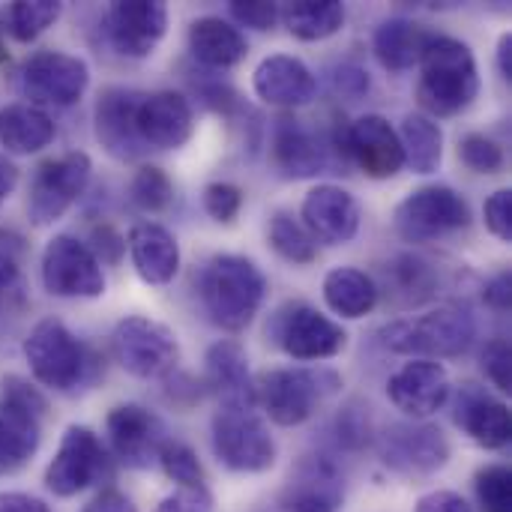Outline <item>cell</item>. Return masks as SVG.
I'll return each instance as SVG.
<instances>
[{"mask_svg":"<svg viewBox=\"0 0 512 512\" xmlns=\"http://www.w3.org/2000/svg\"><path fill=\"white\" fill-rule=\"evenodd\" d=\"M57 135L54 120L48 111L27 105V102H12L0 108V144L12 156H30L45 150Z\"/></svg>","mask_w":512,"mask_h":512,"instance_id":"30","label":"cell"},{"mask_svg":"<svg viewBox=\"0 0 512 512\" xmlns=\"http://www.w3.org/2000/svg\"><path fill=\"white\" fill-rule=\"evenodd\" d=\"M21 351L30 366V375L45 390L75 393L93 381L96 372L93 351L81 339H75V333L57 318H42L27 333Z\"/></svg>","mask_w":512,"mask_h":512,"instance_id":"3","label":"cell"},{"mask_svg":"<svg viewBox=\"0 0 512 512\" xmlns=\"http://www.w3.org/2000/svg\"><path fill=\"white\" fill-rule=\"evenodd\" d=\"M345 162L372 180H390L405 168L399 132L381 114H363L345 126Z\"/></svg>","mask_w":512,"mask_h":512,"instance_id":"19","label":"cell"},{"mask_svg":"<svg viewBox=\"0 0 512 512\" xmlns=\"http://www.w3.org/2000/svg\"><path fill=\"white\" fill-rule=\"evenodd\" d=\"M111 354L120 363V369L132 378L156 381L177 369L180 345L165 324L144 315H129L114 327Z\"/></svg>","mask_w":512,"mask_h":512,"instance_id":"10","label":"cell"},{"mask_svg":"<svg viewBox=\"0 0 512 512\" xmlns=\"http://www.w3.org/2000/svg\"><path fill=\"white\" fill-rule=\"evenodd\" d=\"M381 300L378 282L357 267H336L324 276V303L333 315L357 321L369 315Z\"/></svg>","mask_w":512,"mask_h":512,"instance_id":"32","label":"cell"},{"mask_svg":"<svg viewBox=\"0 0 512 512\" xmlns=\"http://www.w3.org/2000/svg\"><path fill=\"white\" fill-rule=\"evenodd\" d=\"M42 285L51 297L96 300L105 294V273L96 255L72 234H57L42 252Z\"/></svg>","mask_w":512,"mask_h":512,"instance_id":"13","label":"cell"},{"mask_svg":"<svg viewBox=\"0 0 512 512\" xmlns=\"http://www.w3.org/2000/svg\"><path fill=\"white\" fill-rule=\"evenodd\" d=\"M279 21L300 42H321L342 30L345 3L339 0H294L279 6Z\"/></svg>","mask_w":512,"mask_h":512,"instance_id":"34","label":"cell"},{"mask_svg":"<svg viewBox=\"0 0 512 512\" xmlns=\"http://www.w3.org/2000/svg\"><path fill=\"white\" fill-rule=\"evenodd\" d=\"M87 249L96 255L99 264H111V267H114V264L123 258V252H126V237H123L114 225L99 222V225L90 228V243H87Z\"/></svg>","mask_w":512,"mask_h":512,"instance_id":"45","label":"cell"},{"mask_svg":"<svg viewBox=\"0 0 512 512\" xmlns=\"http://www.w3.org/2000/svg\"><path fill=\"white\" fill-rule=\"evenodd\" d=\"M204 213L219 222V225H231L240 210H243V189L237 183L228 180H216L210 186H204Z\"/></svg>","mask_w":512,"mask_h":512,"instance_id":"42","label":"cell"},{"mask_svg":"<svg viewBox=\"0 0 512 512\" xmlns=\"http://www.w3.org/2000/svg\"><path fill=\"white\" fill-rule=\"evenodd\" d=\"M456 426L483 450H504L510 444V408L477 384H462L456 393Z\"/></svg>","mask_w":512,"mask_h":512,"instance_id":"27","label":"cell"},{"mask_svg":"<svg viewBox=\"0 0 512 512\" xmlns=\"http://www.w3.org/2000/svg\"><path fill=\"white\" fill-rule=\"evenodd\" d=\"M210 432L222 468L234 474H264L276 465V441L255 408H219Z\"/></svg>","mask_w":512,"mask_h":512,"instance_id":"7","label":"cell"},{"mask_svg":"<svg viewBox=\"0 0 512 512\" xmlns=\"http://www.w3.org/2000/svg\"><path fill=\"white\" fill-rule=\"evenodd\" d=\"M108 45L132 60H144L156 51L168 30V6L162 0H117L102 15Z\"/></svg>","mask_w":512,"mask_h":512,"instance_id":"16","label":"cell"},{"mask_svg":"<svg viewBox=\"0 0 512 512\" xmlns=\"http://www.w3.org/2000/svg\"><path fill=\"white\" fill-rule=\"evenodd\" d=\"M108 474V450L87 426H69L45 468V489L54 498H75Z\"/></svg>","mask_w":512,"mask_h":512,"instance_id":"15","label":"cell"},{"mask_svg":"<svg viewBox=\"0 0 512 512\" xmlns=\"http://www.w3.org/2000/svg\"><path fill=\"white\" fill-rule=\"evenodd\" d=\"M210 492H177L153 512H210Z\"/></svg>","mask_w":512,"mask_h":512,"instance_id":"49","label":"cell"},{"mask_svg":"<svg viewBox=\"0 0 512 512\" xmlns=\"http://www.w3.org/2000/svg\"><path fill=\"white\" fill-rule=\"evenodd\" d=\"M198 294L207 318L228 330H246L264 306L267 276L246 255H216L198 276Z\"/></svg>","mask_w":512,"mask_h":512,"instance_id":"2","label":"cell"},{"mask_svg":"<svg viewBox=\"0 0 512 512\" xmlns=\"http://www.w3.org/2000/svg\"><path fill=\"white\" fill-rule=\"evenodd\" d=\"M0 512H51V507L27 492H0Z\"/></svg>","mask_w":512,"mask_h":512,"instance_id":"52","label":"cell"},{"mask_svg":"<svg viewBox=\"0 0 512 512\" xmlns=\"http://www.w3.org/2000/svg\"><path fill=\"white\" fill-rule=\"evenodd\" d=\"M6 57V12L0 6V60Z\"/></svg>","mask_w":512,"mask_h":512,"instance_id":"58","label":"cell"},{"mask_svg":"<svg viewBox=\"0 0 512 512\" xmlns=\"http://www.w3.org/2000/svg\"><path fill=\"white\" fill-rule=\"evenodd\" d=\"M333 87L336 93H345V96H360L363 90H369V75L357 66H342L336 75H333Z\"/></svg>","mask_w":512,"mask_h":512,"instance_id":"51","label":"cell"},{"mask_svg":"<svg viewBox=\"0 0 512 512\" xmlns=\"http://www.w3.org/2000/svg\"><path fill=\"white\" fill-rule=\"evenodd\" d=\"M189 54L201 66L225 72L246 60L249 42L234 21L219 18V15H204V18L192 21V27H189Z\"/></svg>","mask_w":512,"mask_h":512,"instance_id":"29","label":"cell"},{"mask_svg":"<svg viewBox=\"0 0 512 512\" xmlns=\"http://www.w3.org/2000/svg\"><path fill=\"white\" fill-rule=\"evenodd\" d=\"M48 402L42 393L24 381L9 375L0 390V477H12L24 471L42 444V417Z\"/></svg>","mask_w":512,"mask_h":512,"instance_id":"6","label":"cell"},{"mask_svg":"<svg viewBox=\"0 0 512 512\" xmlns=\"http://www.w3.org/2000/svg\"><path fill=\"white\" fill-rule=\"evenodd\" d=\"M267 243L270 249L294 264V267H309L318 258V243L312 240V234L303 228L300 219H294L288 210H276L267 222Z\"/></svg>","mask_w":512,"mask_h":512,"instance_id":"36","label":"cell"},{"mask_svg":"<svg viewBox=\"0 0 512 512\" xmlns=\"http://www.w3.org/2000/svg\"><path fill=\"white\" fill-rule=\"evenodd\" d=\"M252 87L261 102L285 108V111L309 105L318 93V81L312 69L300 57H291V54L264 57L252 72Z\"/></svg>","mask_w":512,"mask_h":512,"instance_id":"25","label":"cell"},{"mask_svg":"<svg viewBox=\"0 0 512 512\" xmlns=\"http://www.w3.org/2000/svg\"><path fill=\"white\" fill-rule=\"evenodd\" d=\"M336 432H339V444L342 447H363L369 444V414H363L360 408H345L336 420Z\"/></svg>","mask_w":512,"mask_h":512,"instance_id":"47","label":"cell"},{"mask_svg":"<svg viewBox=\"0 0 512 512\" xmlns=\"http://www.w3.org/2000/svg\"><path fill=\"white\" fill-rule=\"evenodd\" d=\"M417 512H474L456 492H432L417 501Z\"/></svg>","mask_w":512,"mask_h":512,"instance_id":"50","label":"cell"},{"mask_svg":"<svg viewBox=\"0 0 512 512\" xmlns=\"http://www.w3.org/2000/svg\"><path fill=\"white\" fill-rule=\"evenodd\" d=\"M3 12H6V33H12L18 42H33L63 15V3H57V0H18V3H9Z\"/></svg>","mask_w":512,"mask_h":512,"instance_id":"37","label":"cell"},{"mask_svg":"<svg viewBox=\"0 0 512 512\" xmlns=\"http://www.w3.org/2000/svg\"><path fill=\"white\" fill-rule=\"evenodd\" d=\"M483 372L486 378L492 381V387H498L501 393H510L512 390V351L507 339H492L486 348H483Z\"/></svg>","mask_w":512,"mask_h":512,"instance_id":"43","label":"cell"},{"mask_svg":"<svg viewBox=\"0 0 512 512\" xmlns=\"http://www.w3.org/2000/svg\"><path fill=\"white\" fill-rule=\"evenodd\" d=\"M387 399L405 417L426 420L450 399V375L435 360H411L387 381Z\"/></svg>","mask_w":512,"mask_h":512,"instance_id":"24","label":"cell"},{"mask_svg":"<svg viewBox=\"0 0 512 512\" xmlns=\"http://www.w3.org/2000/svg\"><path fill=\"white\" fill-rule=\"evenodd\" d=\"M15 186H18V168L6 156H0V204L15 192Z\"/></svg>","mask_w":512,"mask_h":512,"instance_id":"55","label":"cell"},{"mask_svg":"<svg viewBox=\"0 0 512 512\" xmlns=\"http://www.w3.org/2000/svg\"><path fill=\"white\" fill-rule=\"evenodd\" d=\"M381 276H384V291L390 294V300H393L396 306H405V309L432 300V294H435V288H438V273H435V267H432L426 258L411 255V252H408V255H396V258L381 270Z\"/></svg>","mask_w":512,"mask_h":512,"instance_id":"33","label":"cell"},{"mask_svg":"<svg viewBox=\"0 0 512 512\" xmlns=\"http://www.w3.org/2000/svg\"><path fill=\"white\" fill-rule=\"evenodd\" d=\"M483 512H512V474L504 465H486L474 477Z\"/></svg>","mask_w":512,"mask_h":512,"instance_id":"40","label":"cell"},{"mask_svg":"<svg viewBox=\"0 0 512 512\" xmlns=\"http://www.w3.org/2000/svg\"><path fill=\"white\" fill-rule=\"evenodd\" d=\"M105 432L111 453L132 471L156 465L162 447L168 444L162 420L141 405H117L105 420Z\"/></svg>","mask_w":512,"mask_h":512,"instance_id":"17","label":"cell"},{"mask_svg":"<svg viewBox=\"0 0 512 512\" xmlns=\"http://www.w3.org/2000/svg\"><path fill=\"white\" fill-rule=\"evenodd\" d=\"M345 501L342 471L327 456H306L279 495L276 512H339Z\"/></svg>","mask_w":512,"mask_h":512,"instance_id":"23","label":"cell"},{"mask_svg":"<svg viewBox=\"0 0 512 512\" xmlns=\"http://www.w3.org/2000/svg\"><path fill=\"white\" fill-rule=\"evenodd\" d=\"M84 512H138V507L123 495V492H117V489H105V492H99Z\"/></svg>","mask_w":512,"mask_h":512,"instance_id":"53","label":"cell"},{"mask_svg":"<svg viewBox=\"0 0 512 512\" xmlns=\"http://www.w3.org/2000/svg\"><path fill=\"white\" fill-rule=\"evenodd\" d=\"M93 174V162L81 150H69L63 156L45 159L36 165L27 186V216L36 228L54 225L66 216V210L84 195Z\"/></svg>","mask_w":512,"mask_h":512,"instance_id":"9","label":"cell"},{"mask_svg":"<svg viewBox=\"0 0 512 512\" xmlns=\"http://www.w3.org/2000/svg\"><path fill=\"white\" fill-rule=\"evenodd\" d=\"M18 252H24V240L15 231H3L0 228V255L18 258Z\"/></svg>","mask_w":512,"mask_h":512,"instance_id":"57","label":"cell"},{"mask_svg":"<svg viewBox=\"0 0 512 512\" xmlns=\"http://www.w3.org/2000/svg\"><path fill=\"white\" fill-rule=\"evenodd\" d=\"M459 159L465 168H471L474 174H498L504 168V147L483 135V132H471L459 141Z\"/></svg>","mask_w":512,"mask_h":512,"instance_id":"41","label":"cell"},{"mask_svg":"<svg viewBox=\"0 0 512 512\" xmlns=\"http://www.w3.org/2000/svg\"><path fill=\"white\" fill-rule=\"evenodd\" d=\"M129 198L144 213H162L174 201V183L159 165H141L129 183Z\"/></svg>","mask_w":512,"mask_h":512,"instance_id":"38","label":"cell"},{"mask_svg":"<svg viewBox=\"0 0 512 512\" xmlns=\"http://www.w3.org/2000/svg\"><path fill=\"white\" fill-rule=\"evenodd\" d=\"M144 93L126 90V87H105L93 105V132L96 141L108 156L117 162H138L150 150L144 147L138 126H135V111Z\"/></svg>","mask_w":512,"mask_h":512,"instance_id":"18","label":"cell"},{"mask_svg":"<svg viewBox=\"0 0 512 512\" xmlns=\"http://www.w3.org/2000/svg\"><path fill=\"white\" fill-rule=\"evenodd\" d=\"M432 36L423 24L411 18H387L372 36V51L387 72H408L420 63L423 45Z\"/></svg>","mask_w":512,"mask_h":512,"instance_id":"31","label":"cell"},{"mask_svg":"<svg viewBox=\"0 0 512 512\" xmlns=\"http://www.w3.org/2000/svg\"><path fill=\"white\" fill-rule=\"evenodd\" d=\"M228 15L234 18L237 27H252V30H273L279 21V3H267V0H249V3H228Z\"/></svg>","mask_w":512,"mask_h":512,"instance_id":"44","label":"cell"},{"mask_svg":"<svg viewBox=\"0 0 512 512\" xmlns=\"http://www.w3.org/2000/svg\"><path fill=\"white\" fill-rule=\"evenodd\" d=\"M159 465H162L165 477L180 486V492H207V477H204V468H201L198 456L192 453V447H186L180 441H168L159 453Z\"/></svg>","mask_w":512,"mask_h":512,"instance_id":"39","label":"cell"},{"mask_svg":"<svg viewBox=\"0 0 512 512\" xmlns=\"http://www.w3.org/2000/svg\"><path fill=\"white\" fill-rule=\"evenodd\" d=\"M303 228L312 234L315 243L345 246L360 231V204L357 198L333 183H321L306 192L300 207Z\"/></svg>","mask_w":512,"mask_h":512,"instance_id":"21","label":"cell"},{"mask_svg":"<svg viewBox=\"0 0 512 512\" xmlns=\"http://www.w3.org/2000/svg\"><path fill=\"white\" fill-rule=\"evenodd\" d=\"M135 126L147 150H180L195 129L192 105L177 90L144 93L135 111Z\"/></svg>","mask_w":512,"mask_h":512,"instance_id":"22","label":"cell"},{"mask_svg":"<svg viewBox=\"0 0 512 512\" xmlns=\"http://www.w3.org/2000/svg\"><path fill=\"white\" fill-rule=\"evenodd\" d=\"M204 384L222 402V408H255V381L249 375V357L234 339L210 345L204 357Z\"/></svg>","mask_w":512,"mask_h":512,"instance_id":"26","label":"cell"},{"mask_svg":"<svg viewBox=\"0 0 512 512\" xmlns=\"http://www.w3.org/2000/svg\"><path fill=\"white\" fill-rule=\"evenodd\" d=\"M420 84H417V102L420 114L438 120V117H456L468 111L480 93V69L474 60V51L468 42L444 33H432L420 54Z\"/></svg>","mask_w":512,"mask_h":512,"instance_id":"1","label":"cell"},{"mask_svg":"<svg viewBox=\"0 0 512 512\" xmlns=\"http://www.w3.org/2000/svg\"><path fill=\"white\" fill-rule=\"evenodd\" d=\"M483 300H486V306L489 309H495V312H510V303H512V276L510 270H504V273H498L495 279H489L486 282V288H483Z\"/></svg>","mask_w":512,"mask_h":512,"instance_id":"48","label":"cell"},{"mask_svg":"<svg viewBox=\"0 0 512 512\" xmlns=\"http://www.w3.org/2000/svg\"><path fill=\"white\" fill-rule=\"evenodd\" d=\"M129 258L135 273L147 285H168L180 270V243L177 237L156 222H138L129 231Z\"/></svg>","mask_w":512,"mask_h":512,"instance_id":"28","label":"cell"},{"mask_svg":"<svg viewBox=\"0 0 512 512\" xmlns=\"http://www.w3.org/2000/svg\"><path fill=\"white\" fill-rule=\"evenodd\" d=\"M273 165L291 180H309L333 165V135L321 138L294 114H282L273 126Z\"/></svg>","mask_w":512,"mask_h":512,"instance_id":"20","label":"cell"},{"mask_svg":"<svg viewBox=\"0 0 512 512\" xmlns=\"http://www.w3.org/2000/svg\"><path fill=\"white\" fill-rule=\"evenodd\" d=\"M342 387V378L327 369H270L255 378V405L285 429L303 426L318 405Z\"/></svg>","mask_w":512,"mask_h":512,"instance_id":"5","label":"cell"},{"mask_svg":"<svg viewBox=\"0 0 512 512\" xmlns=\"http://www.w3.org/2000/svg\"><path fill=\"white\" fill-rule=\"evenodd\" d=\"M378 456L393 474L423 480L450 462V441L429 423H393L378 438Z\"/></svg>","mask_w":512,"mask_h":512,"instance_id":"14","label":"cell"},{"mask_svg":"<svg viewBox=\"0 0 512 512\" xmlns=\"http://www.w3.org/2000/svg\"><path fill=\"white\" fill-rule=\"evenodd\" d=\"M399 144H402L405 165L414 174H432L444 162V132L438 126V120H432L420 111L405 114L402 129H399Z\"/></svg>","mask_w":512,"mask_h":512,"instance_id":"35","label":"cell"},{"mask_svg":"<svg viewBox=\"0 0 512 512\" xmlns=\"http://www.w3.org/2000/svg\"><path fill=\"white\" fill-rule=\"evenodd\" d=\"M498 69H501V78L510 84L512 81V36L504 33L498 39Z\"/></svg>","mask_w":512,"mask_h":512,"instance_id":"56","label":"cell"},{"mask_svg":"<svg viewBox=\"0 0 512 512\" xmlns=\"http://www.w3.org/2000/svg\"><path fill=\"white\" fill-rule=\"evenodd\" d=\"M471 225V204L453 186H420L399 201L393 228L405 243H435Z\"/></svg>","mask_w":512,"mask_h":512,"instance_id":"8","label":"cell"},{"mask_svg":"<svg viewBox=\"0 0 512 512\" xmlns=\"http://www.w3.org/2000/svg\"><path fill=\"white\" fill-rule=\"evenodd\" d=\"M477 336V321L462 306H438L420 318H402L381 330L384 348L414 360L462 357Z\"/></svg>","mask_w":512,"mask_h":512,"instance_id":"4","label":"cell"},{"mask_svg":"<svg viewBox=\"0 0 512 512\" xmlns=\"http://www.w3.org/2000/svg\"><path fill=\"white\" fill-rule=\"evenodd\" d=\"M90 84V69L81 57L66 51H36L18 69V90L27 105L36 108H69Z\"/></svg>","mask_w":512,"mask_h":512,"instance_id":"11","label":"cell"},{"mask_svg":"<svg viewBox=\"0 0 512 512\" xmlns=\"http://www.w3.org/2000/svg\"><path fill=\"white\" fill-rule=\"evenodd\" d=\"M483 219L486 228L501 240V243H512V192L510 189H498L486 207H483Z\"/></svg>","mask_w":512,"mask_h":512,"instance_id":"46","label":"cell"},{"mask_svg":"<svg viewBox=\"0 0 512 512\" xmlns=\"http://www.w3.org/2000/svg\"><path fill=\"white\" fill-rule=\"evenodd\" d=\"M267 333L291 360H300V363L333 360L348 345L345 327L306 303L282 306L273 315V324L267 327Z\"/></svg>","mask_w":512,"mask_h":512,"instance_id":"12","label":"cell"},{"mask_svg":"<svg viewBox=\"0 0 512 512\" xmlns=\"http://www.w3.org/2000/svg\"><path fill=\"white\" fill-rule=\"evenodd\" d=\"M18 285V261L9 255H0V303L15 291Z\"/></svg>","mask_w":512,"mask_h":512,"instance_id":"54","label":"cell"}]
</instances>
